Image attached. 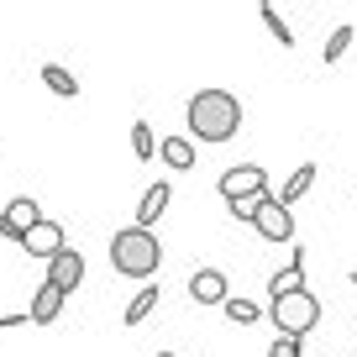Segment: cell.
<instances>
[{
    "label": "cell",
    "instance_id": "12",
    "mask_svg": "<svg viewBox=\"0 0 357 357\" xmlns=\"http://www.w3.org/2000/svg\"><path fill=\"white\" fill-rule=\"evenodd\" d=\"M158 158H163L174 174H190V168L200 163V153H195L190 137H163V142H158Z\"/></svg>",
    "mask_w": 357,
    "mask_h": 357
},
{
    "label": "cell",
    "instance_id": "6",
    "mask_svg": "<svg viewBox=\"0 0 357 357\" xmlns=\"http://www.w3.org/2000/svg\"><path fill=\"white\" fill-rule=\"evenodd\" d=\"M22 252H26V257H43V263H53L58 252H68V236H63V226L43 215V221H37L32 231L22 236Z\"/></svg>",
    "mask_w": 357,
    "mask_h": 357
},
{
    "label": "cell",
    "instance_id": "13",
    "mask_svg": "<svg viewBox=\"0 0 357 357\" xmlns=\"http://www.w3.org/2000/svg\"><path fill=\"white\" fill-rule=\"evenodd\" d=\"M310 184H315V163H300L289 178H284V190L273 195V200H279L284 211H294V200H305V195H310Z\"/></svg>",
    "mask_w": 357,
    "mask_h": 357
},
{
    "label": "cell",
    "instance_id": "25",
    "mask_svg": "<svg viewBox=\"0 0 357 357\" xmlns=\"http://www.w3.org/2000/svg\"><path fill=\"white\" fill-rule=\"evenodd\" d=\"M158 357H178V352H158Z\"/></svg>",
    "mask_w": 357,
    "mask_h": 357
},
{
    "label": "cell",
    "instance_id": "26",
    "mask_svg": "<svg viewBox=\"0 0 357 357\" xmlns=\"http://www.w3.org/2000/svg\"><path fill=\"white\" fill-rule=\"evenodd\" d=\"M347 279H352V284H357V273H347Z\"/></svg>",
    "mask_w": 357,
    "mask_h": 357
},
{
    "label": "cell",
    "instance_id": "5",
    "mask_svg": "<svg viewBox=\"0 0 357 357\" xmlns=\"http://www.w3.org/2000/svg\"><path fill=\"white\" fill-rule=\"evenodd\" d=\"M221 195L231 205V200H257V195H273V190H268V174L257 163H236L221 174Z\"/></svg>",
    "mask_w": 357,
    "mask_h": 357
},
{
    "label": "cell",
    "instance_id": "2",
    "mask_svg": "<svg viewBox=\"0 0 357 357\" xmlns=\"http://www.w3.org/2000/svg\"><path fill=\"white\" fill-rule=\"evenodd\" d=\"M111 268L121 273V279H158V268H163V242H158L153 231H142V226H121V231L111 236Z\"/></svg>",
    "mask_w": 357,
    "mask_h": 357
},
{
    "label": "cell",
    "instance_id": "20",
    "mask_svg": "<svg viewBox=\"0 0 357 357\" xmlns=\"http://www.w3.org/2000/svg\"><path fill=\"white\" fill-rule=\"evenodd\" d=\"M132 153L142 158V163H147V158H158V137H153V126H147V121L132 126Z\"/></svg>",
    "mask_w": 357,
    "mask_h": 357
},
{
    "label": "cell",
    "instance_id": "24",
    "mask_svg": "<svg viewBox=\"0 0 357 357\" xmlns=\"http://www.w3.org/2000/svg\"><path fill=\"white\" fill-rule=\"evenodd\" d=\"M16 326H32V315H0V331H16Z\"/></svg>",
    "mask_w": 357,
    "mask_h": 357
},
{
    "label": "cell",
    "instance_id": "16",
    "mask_svg": "<svg viewBox=\"0 0 357 357\" xmlns=\"http://www.w3.org/2000/svg\"><path fill=\"white\" fill-rule=\"evenodd\" d=\"M352 37H357V26H331V37H326V47H321V63L326 68H331V63H342V58H347V47H352Z\"/></svg>",
    "mask_w": 357,
    "mask_h": 357
},
{
    "label": "cell",
    "instance_id": "18",
    "mask_svg": "<svg viewBox=\"0 0 357 357\" xmlns=\"http://www.w3.org/2000/svg\"><path fill=\"white\" fill-rule=\"evenodd\" d=\"M43 84L53 89V95H63V100H74V95H79V79L68 74L63 63H43Z\"/></svg>",
    "mask_w": 357,
    "mask_h": 357
},
{
    "label": "cell",
    "instance_id": "14",
    "mask_svg": "<svg viewBox=\"0 0 357 357\" xmlns=\"http://www.w3.org/2000/svg\"><path fill=\"white\" fill-rule=\"evenodd\" d=\"M158 300H163V289L158 284H142V289L132 294V305H126V315H121V326H142L147 315L158 310Z\"/></svg>",
    "mask_w": 357,
    "mask_h": 357
},
{
    "label": "cell",
    "instance_id": "3",
    "mask_svg": "<svg viewBox=\"0 0 357 357\" xmlns=\"http://www.w3.org/2000/svg\"><path fill=\"white\" fill-rule=\"evenodd\" d=\"M268 321H273V331H279V336H294V342H305V336L315 331V321H321V300H315L310 289L284 294V300L268 305Z\"/></svg>",
    "mask_w": 357,
    "mask_h": 357
},
{
    "label": "cell",
    "instance_id": "21",
    "mask_svg": "<svg viewBox=\"0 0 357 357\" xmlns=\"http://www.w3.org/2000/svg\"><path fill=\"white\" fill-rule=\"evenodd\" d=\"M268 357H310V352H305V342H294V336H273Z\"/></svg>",
    "mask_w": 357,
    "mask_h": 357
},
{
    "label": "cell",
    "instance_id": "15",
    "mask_svg": "<svg viewBox=\"0 0 357 357\" xmlns=\"http://www.w3.org/2000/svg\"><path fill=\"white\" fill-rule=\"evenodd\" d=\"M6 215H11V226H16V231H32V226L37 221H43V211H37V200H32V195H16V200L11 205H6Z\"/></svg>",
    "mask_w": 357,
    "mask_h": 357
},
{
    "label": "cell",
    "instance_id": "9",
    "mask_svg": "<svg viewBox=\"0 0 357 357\" xmlns=\"http://www.w3.org/2000/svg\"><path fill=\"white\" fill-rule=\"evenodd\" d=\"M47 284H53V289H63V294H74L79 284H84V257H79L74 247H68V252H58L53 263H47Z\"/></svg>",
    "mask_w": 357,
    "mask_h": 357
},
{
    "label": "cell",
    "instance_id": "10",
    "mask_svg": "<svg viewBox=\"0 0 357 357\" xmlns=\"http://www.w3.org/2000/svg\"><path fill=\"white\" fill-rule=\"evenodd\" d=\"M168 200H174V190H168L163 178H158V184H147V190H142V200H137V221H132V226H142V231H153V226L163 221Z\"/></svg>",
    "mask_w": 357,
    "mask_h": 357
},
{
    "label": "cell",
    "instance_id": "4",
    "mask_svg": "<svg viewBox=\"0 0 357 357\" xmlns=\"http://www.w3.org/2000/svg\"><path fill=\"white\" fill-rule=\"evenodd\" d=\"M252 231L257 236H263V242H289L294 247V236H300V231H294V211H284V205L279 200H273V195H263V205H257V221H252Z\"/></svg>",
    "mask_w": 357,
    "mask_h": 357
},
{
    "label": "cell",
    "instance_id": "17",
    "mask_svg": "<svg viewBox=\"0 0 357 357\" xmlns=\"http://www.w3.org/2000/svg\"><path fill=\"white\" fill-rule=\"evenodd\" d=\"M221 310H226V321H231V326H257V321H263V305L247 300V294H231Z\"/></svg>",
    "mask_w": 357,
    "mask_h": 357
},
{
    "label": "cell",
    "instance_id": "11",
    "mask_svg": "<svg viewBox=\"0 0 357 357\" xmlns=\"http://www.w3.org/2000/svg\"><path fill=\"white\" fill-rule=\"evenodd\" d=\"M63 300H68V294L63 289H53V284H37V294H32V310H26V315H32V326H53L58 321V315H63Z\"/></svg>",
    "mask_w": 357,
    "mask_h": 357
},
{
    "label": "cell",
    "instance_id": "23",
    "mask_svg": "<svg viewBox=\"0 0 357 357\" xmlns=\"http://www.w3.org/2000/svg\"><path fill=\"white\" fill-rule=\"evenodd\" d=\"M0 236H6V242H16V247H22V231H16V226H11V215H6V211H0Z\"/></svg>",
    "mask_w": 357,
    "mask_h": 357
},
{
    "label": "cell",
    "instance_id": "8",
    "mask_svg": "<svg viewBox=\"0 0 357 357\" xmlns=\"http://www.w3.org/2000/svg\"><path fill=\"white\" fill-rule=\"evenodd\" d=\"M300 289H305V247L294 242L289 247V263L268 279V300H284V294H300Z\"/></svg>",
    "mask_w": 357,
    "mask_h": 357
},
{
    "label": "cell",
    "instance_id": "1",
    "mask_svg": "<svg viewBox=\"0 0 357 357\" xmlns=\"http://www.w3.org/2000/svg\"><path fill=\"white\" fill-rule=\"evenodd\" d=\"M184 121H190V142H231L242 132V100L231 89H200L184 105Z\"/></svg>",
    "mask_w": 357,
    "mask_h": 357
},
{
    "label": "cell",
    "instance_id": "7",
    "mask_svg": "<svg viewBox=\"0 0 357 357\" xmlns=\"http://www.w3.org/2000/svg\"><path fill=\"white\" fill-rule=\"evenodd\" d=\"M190 300L195 305H226V300H231L226 273H221V268H195V273H190Z\"/></svg>",
    "mask_w": 357,
    "mask_h": 357
},
{
    "label": "cell",
    "instance_id": "22",
    "mask_svg": "<svg viewBox=\"0 0 357 357\" xmlns=\"http://www.w3.org/2000/svg\"><path fill=\"white\" fill-rule=\"evenodd\" d=\"M257 205H263V195H257V200H231V205H226V211H231V221L252 226V221H257Z\"/></svg>",
    "mask_w": 357,
    "mask_h": 357
},
{
    "label": "cell",
    "instance_id": "19",
    "mask_svg": "<svg viewBox=\"0 0 357 357\" xmlns=\"http://www.w3.org/2000/svg\"><path fill=\"white\" fill-rule=\"evenodd\" d=\"M257 16H263V26H268V32H273V43L294 47V32H289V22H284V16H279V6H268V0H263V6H257Z\"/></svg>",
    "mask_w": 357,
    "mask_h": 357
}]
</instances>
